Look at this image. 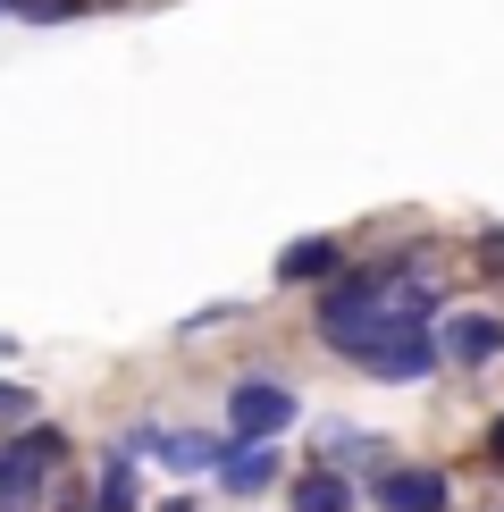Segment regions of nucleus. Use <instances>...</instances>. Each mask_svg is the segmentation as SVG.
<instances>
[{"mask_svg":"<svg viewBox=\"0 0 504 512\" xmlns=\"http://www.w3.org/2000/svg\"><path fill=\"white\" fill-rule=\"evenodd\" d=\"M294 387H278V378H236L227 387V429H236V445H269L278 429H294Z\"/></svg>","mask_w":504,"mask_h":512,"instance_id":"obj_3","label":"nucleus"},{"mask_svg":"<svg viewBox=\"0 0 504 512\" xmlns=\"http://www.w3.org/2000/svg\"><path fill=\"white\" fill-rule=\"evenodd\" d=\"M160 512H194V496H177V504H160Z\"/></svg>","mask_w":504,"mask_h":512,"instance_id":"obj_16","label":"nucleus"},{"mask_svg":"<svg viewBox=\"0 0 504 512\" xmlns=\"http://www.w3.org/2000/svg\"><path fill=\"white\" fill-rule=\"evenodd\" d=\"M336 269H345V244L336 236H294L278 252V286H328Z\"/></svg>","mask_w":504,"mask_h":512,"instance_id":"obj_9","label":"nucleus"},{"mask_svg":"<svg viewBox=\"0 0 504 512\" xmlns=\"http://www.w3.org/2000/svg\"><path fill=\"white\" fill-rule=\"evenodd\" d=\"M488 462H496V471H504V420H496V429H488Z\"/></svg>","mask_w":504,"mask_h":512,"instance_id":"obj_15","label":"nucleus"},{"mask_svg":"<svg viewBox=\"0 0 504 512\" xmlns=\"http://www.w3.org/2000/svg\"><path fill=\"white\" fill-rule=\"evenodd\" d=\"M26 420H34V387L0 378V429H26Z\"/></svg>","mask_w":504,"mask_h":512,"instance_id":"obj_12","label":"nucleus"},{"mask_svg":"<svg viewBox=\"0 0 504 512\" xmlns=\"http://www.w3.org/2000/svg\"><path fill=\"white\" fill-rule=\"evenodd\" d=\"M286 512H353V479L336 462H303L286 479Z\"/></svg>","mask_w":504,"mask_h":512,"instance_id":"obj_7","label":"nucleus"},{"mask_svg":"<svg viewBox=\"0 0 504 512\" xmlns=\"http://www.w3.org/2000/svg\"><path fill=\"white\" fill-rule=\"evenodd\" d=\"M370 504L378 512H454V479L437 471V462H378Z\"/></svg>","mask_w":504,"mask_h":512,"instance_id":"obj_4","label":"nucleus"},{"mask_svg":"<svg viewBox=\"0 0 504 512\" xmlns=\"http://www.w3.org/2000/svg\"><path fill=\"white\" fill-rule=\"evenodd\" d=\"M93 512H135V445H110L101 454V496Z\"/></svg>","mask_w":504,"mask_h":512,"instance_id":"obj_10","label":"nucleus"},{"mask_svg":"<svg viewBox=\"0 0 504 512\" xmlns=\"http://www.w3.org/2000/svg\"><path fill=\"white\" fill-rule=\"evenodd\" d=\"M0 17H9V0H0Z\"/></svg>","mask_w":504,"mask_h":512,"instance_id":"obj_17","label":"nucleus"},{"mask_svg":"<svg viewBox=\"0 0 504 512\" xmlns=\"http://www.w3.org/2000/svg\"><path fill=\"white\" fill-rule=\"evenodd\" d=\"M227 319H236V303H210L194 319H177V336H210V328H227Z\"/></svg>","mask_w":504,"mask_h":512,"instance_id":"obj_13","label":"nucleus"},{"mask_svg":"<svg viewBox=\"0 0 504 512\" xmlns=\"http://www.w3.org/2000/svg\"><path fill=\"white\" fill-rule=\"evenodd\" d=\"M59 462H68V429L59 420H26L9 445H0V512H26L51 496Z\"/></svg>","mask_w":504,"mask_h":512,"instance_id":"obj_1","label":"nucleus"},{"mask_svg":"<svg viewBox=\"0 0 504 512\" xmlns=\"http://www.w3.org/2000/svg\"><path fill=\"white\" fill-rule=\"evenodd\" d=\"M278 479H286L278 445H227V454H219V487H227V496H269Z\"/></svg>","mask_w":504,"mask_h":512,"instance_id":"obj_6","label":"nucleus"},{"mask_svg":"<svg viewBox=\"0 0 504 512\" xmlns=\"http://www.w3.org/2000/svg\"><path fill=\"white\" fill-rule=\"evenodd\" d=\"M437 361H446V353H437V328H429V319H420V311H395L387 328H378L370 345L353 353V370L387 378V387H420V378H429Z\"/></svg>","mask_w":504,"mask_h":512,"instance_id":"obj_2","label":"nucleus"},{"mask_svg":"<svg viewBox=\"0 0 504 512\" xmlns=\"http://www.w3.org/2000/svg\"><path fill=\"white\" fill-rule=\"evenodd\" d=\"M135 445H143V454H160L177 479H185V471H219V454H227V445L202 437V429H143Z\"/></svg>","mask_w":504,"mask_h":512,"instance_id":"obj_8","label":"nucleus"},{"mask_svg":"<svg viewBox=\"0 0 504 512\" xmlns=\"http://www.w3.org/2000/svg\"><path fill=\"white\" fill-rule=\"evenodd\" d=\"M9 17H26V26H68V17H84V0H9Z\"/></svg>","mask_w":504,"mask_h":512,"instance_id":"obj_11","label":"nucleus"},{"mask_svg":"<svg viewBox=\"0 0 504 512\" xmlns=\"http://www.w3.org/2000/svg\"><path fill=\"white\" fill-rule=\"evenodd\" d=\"M479 269L504 277V227H479Z\"/></svg>","mask_w":504,"mask_h":512,"instance_id":"obj_14","label":"nucleus"},{"mask_svg":"<svg viewBox=\"0 0 504 512\" xmlns=\"http://www.w3.org/2000/svg\"><path fill=\"white\" fill-rule=\"evenodd\" d=\"M437 353H446L454 370H488V361H504V319L496 311H454L446 328H437Z\"/></svg>","mask_w":504,"mask_h":512,"instance_id":"obj_5","label":"nucleus"}]
</instances>
